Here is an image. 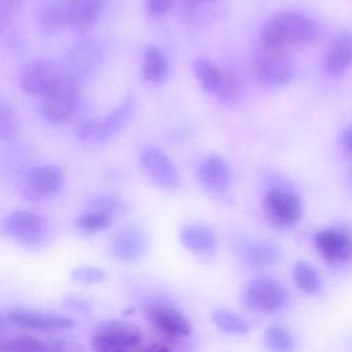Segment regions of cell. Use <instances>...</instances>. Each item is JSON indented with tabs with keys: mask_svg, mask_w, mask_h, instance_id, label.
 <instances>
[{
	"mask_svg": "<svg viewBox=\"0 0 352 352\" xmlns=\"http://www.w3.org/2000/svg\"><path fill=\"white\" fill-rule=\"evenodd\" d=\"M261 208L268 223L279 230L296 226L304 216L298 195L282 187L268 188L261 199Z\"/></svg>",
	"mask_w": 352,
	"mask_h": 352,
	"instance_id": "cell-4",
	"label": "cell"
},
{
	"mask_svg": "<svg viewBox=\"0 0 352 352\" xmlns=\"http://www.w3.org/2000/svg\"><path fill=\"white\" fill-rule=\"evenodd\" d=\"M18 117L14 109L1 99L0 102V138L1 140H11L18 132Z\"/></svg>",
	"mask_w": 352,
	"mask_h": 352,
	"instance_id": "cell-29",
	"label": "cell"
},
{
	"mask_svg": "<svg viewBox=\"0 0 352 352\" xmlns=\"http://www.w3.org/2000/svg\"><path fill=\"white\" fill-rule=\"evenodd\" d=\"M8 320L18 327L36 331H58L74 326V320L67 316L33 309H12L8 312Z\"/></svg>",
	"mask_w": 352,
	"mask_h": 352,
	"instance_id": "cell-13",
	"label": "cell"
},
{
	"mask_svg": "<svg viewBox=\"0 0 352 352\" xmlns=\"http://www.w3.org/2000/svg\"><path fill=\"white\" fill-rule=\"evenodd\" d=\"M180 243L192 254L209 257L217 249V236L212 228L204 224L187 223L179 230Z\"/></svg>",
	"mask_w": 352,
	"mask_h": 352,
	"instance_id": "cell-14",
	"label": "cell"
},
{
	"mask_svg": "<svg viewBox=\"0 0 352 352\" xmlns=\"http://www.w3.org/2000/svg\"><path fill=\"white\" fill-rule=\"evenodd\" d=\"M40 352H63V346L56 341L43 342V346H41Z\"/></svg>",
	"mask_w": 352,
	"mask_h": 352,
	"instance_id": "cell-37",
	"label": "cell"
},
{
	"mask_svg": "<svg viewBox=\"0 0 352 352\" xmlns=\"http://www.w3.org/2000/svg\"><path fill=\"white\" fill-rule=\"evenodd\" d=\"M139 162L146 176L161 190L175 191L180 184V175L166 153L157 146H144Z\"/></svg>",
	"mask_w": 352,
	"mask_h": 352,
	"instance_id": "cell-7",
	"label": "cell"
},
{
	"mask_svg": "<svg viewBox=\"0 0 352 352\" xmlns=\"http://www.w3.org/2000/svg\"><path fill=\"white\" fill-rule=\"evenodd\" d=\"M135 98L126 96L117 107L107 113L100 120H91L82 122L76 135L78 140L87 144H103L118 135L129 122L135 113Z\"/></svg>",
	"mask_w": 352,
	"mask_h": 352,
	"instance_id": "cell-3",
	"label": "cell"
},
{
	"mask_svg": "<svg viewBox=\"0 0 352 352\" xmlns=\"http://www.w3.org/2000/svg\"><path fill=\"white\" fill-rule=\"evenodd\" d=\"M92 348H94V352H132V348L117 344L99 334L94 337Z\"/></svg>",
	"mask_w": 352,
	"mask_h": 352,
	"instance_id": "cell-32",
	"label": "cell"
},
{
	"mask_svg": "<svg viewBox=\"0 0 352 352\" xmlns=\"http://www.w3.org/2000/svg\"><path fill=\"white\" fill-rule=\"evenodd\" d=\"M106 0H66L67 26L74 32H88L99 19Z\"/></svg>",
	"mask_w": 352,
	"mask_h": 352,
	"instance_id": "cell-16",
	"label": "cell"
},
{
	"mask_svg": "<svg viewBox=\"0 0 352 352\" xmlns=\"http://www.w3.org/2000/svg\"><path fill=\"white\" fill-rule=\"evenodd\" d=\"M245 261L253 267H270L279 260V249L270 241H252L242 248Z\"/></svg>",
	"mask_w": 352,
	"mask_h": 352,
	"instance_id": "cell-22",
	"label": "cell"
},
{
	"mask_svg": "<svg viewBox=\"0 0 352 352\" xmlns=\"http://www.w3.org/2000/svg\"><path fill=\"white\" fill-rule=\"evenodd\" d=\"M197 176L205 190L216 194L226 191L231 180L228 164L224 161V158L216 154L208 155L201 161L197 169Z\"/></svg>",
	"mask_w": 352,
	"mask_h": 352,
	"instance_id": "cell-15",
	"label": "cell"
},
{
	"mask_svg": "<svg viewBox=\"0 0 352 352\" xmlns=\"http://www.w3.org/2000/svg\"><path fill=\"white\" fill-rule=\"evenodd\" d=\"M175 0H144V10L153 18H161L169 12Z\"/></svg>",
	"mask_w": 352,
	"mask_h": 352,
	"instance_id": "cell-33",
	"label": "cell"
},
{
	"mask_svg": "<svg viewBox=\"0 0 352 352\" xmlns=\"http://www.w3.org/2000/svg\"><path fill=\"white\" fill-rule=\"evenodd\" d=\"M146 249V238L136 228H125L120 231L111 241L110 252L113 257L121 263L138 260Z\"/></svg>",
	"mask_w": 352,
	"mask_h": 352,
	"instance_id": "cell-18",
	"label": "cell"
},
{
	"mask_svg": "<svg viewBox=\"0 0 352 352\" xmlns=\"http://www.w3.org/2000/svg\"><path fill=\"white\" fill-rule=\"evenodd\" d=\"M96 334L103 336V337H106L117 344H121L124 346H128V348L138 346L143 340L140 329L131 323H125V322L110 323V324L102 327Z\"/></svg>",
	"mask_w": 352,
	"mask_h": 352,
	"instance_id": "cell-23",
	"label": "cell"
},
{
	"mask_svg": "<svg viewBox=\"0 0 352 352\" xmlns=\"http://www.w3.org/2000/svg\"><path fill=\"white\" fill-rule=\"evenodd\" d=\"M147 318L153 329L166 340H179L191 334L190 320L177 309L164 305H154L148 309Z\"/></svg>",
	"mask_w": 352,
	"mask_h": 352,
	"instance_id": "cell-12",
	"label": "cell"
},
{
	"mask_svg": "<svg viewBox=\"0 0 352 352\" xmlns=\"http://www.w3.org/2000/svg\"><path fill=\"white\" fill-rule=\"evenodd\" d=\"M78 87L80 74L73 67L66 66L59 82L41 98L40 111L43 117L55 124L69 120L77 106Z\"/></svg>",
	"mask_w": 352,
	"mask_h": 352,
	"instance_id": "cell-2",
	"label": "cell"
},
{
	"mask_svg": "<svg viewBox=\"0 0 352 352\" xmlns=\"http://www.w3.org/2000/svg\"><path fill=\"white\" fill-rule=\"evenodd\" d=\"M293 280L296 286L305 294H316L320 290L322 282L319 272L307 261H297L293 267Z\"/></svg>",
	"mask_w": 352,
	"mask_h": 352,
	"instance_id": "cell-26",
	"label": "cell"
},
{
	"mask_svg": "<svg viewBox=\"0 0 352 352\" xmlns=\"http://www.w3.org/2000/svg\"><path fill=\"white\" fill-rule=\"evenodd\" d=\"M241 80L238 78V76L232 72H226V80L217 98L224 103L234 102L241 95Z\"/></svg>",
	"mask_w": 352,
	"mask_h": 352,
	"instance_id": "cell-31",
	"label": "cell"
},
{
	"mask_svg": "<svg viewBox=\"0 0 352 352\" xmlns=\"http://www.w3.org/2000/svg\"><path fill=\"white\" fill-rule=\"evenodd\" d=\"M316 23L297 11H282L270 16L258 33L260 47L286 52L289 48L304 47L315 40Z\"/></svg>",
	"mask_w": 352,
	"mask_h": 352,
	"instance_id": "cell-1",
	"label": "cell"
},
{
	"mask_svg": "<svg viewBox=\"0 0 352 352\" xmlns=\"http://www.w3.org/2000/svg\"><path fill=\"white\" fill-rule=\"evenodd\" d=\"M192 73L199 87L210 95L217 96L226 80V72L208 58H197L192 62Z\"/></svg>",
	"mask_w": 352,
	"mask_h": 352,
	"instance_id": "cell-19",
	"label": "cell"
},
{
	"mask_svg": "<svg viewBox=\"0 0 352 352\" xmlns=\"http://www.w3.org/2000/svg\"><path fill=\"white\" fill-rule=\"evenodd\" d=\"M352 66V33L338 34L329 45L323 69L329 76H338Z\"/></svg>",
	"mask_w": 352,
	"mask_h": 352,
	"instance_id": "cell-17",
	"label": "cell"
},
{
	"mask_svg": "<svg viewBox=\"0 0 352 352\" xmlns=\"http://www.w3.org/2000/svg\"><path fill=\"white\" fill-rule=\"evenodd\" d=\"M254 73L263 87L274 88L287 84L294 74V67L286 52L261 48L254 58Z\"/></svg>",
	"mask_w": 352,
	"mask_h": 352,
	"instance_id": "cell-9",
	"label": "cell"
},
{
	"mask_svg": "<svg viewBox=\"0 0 352 352\" xmlns=\"http://www.w3.org/2000/svg\"><path fill=\"white\" fill-rule=\"evenodd\" d=\"M287 289L275 279L258 278L246 285L242 293L245 307L254 312H274L287 301Z\"/></svg>",
	"mask_w": 352,
	"mask_h": 352,
	"instance_id": "cell-6",
	"label": "cell"
},
{
	"mask_svg": "<svg viewBox=\"0 0 352 352\" xmlns=\"http://www.w3.org/2000/svg\"><path fill=\"white\" fill-rule=\"evenodd\" d=\"M314 243L320 257L330 264H345L352 258V238L344 230L323 228L315 234Z\"/></svg>",
	"mask_w": 352,
	"mask_h": 352,
	"instance_id": "cell-11",
	"label": "cell"
},
{
	"mask_svg": "<svg viewBox=\"0 0 352 352\" xmlns=\"http://www.w3.org/2000/svg\"><path fill=\"white\" fill-rule=\"evenodd\" d=\"M88 208H96L116 214V212L118 210V201L110 195H98L89 201Z\"/></svg>",
	"mask_w": 352,
	"mask_h": 352,
	"instance_id": "cell-34",
	"label": "cell"
},
{
	"mask_svg": "<svg viewBox=\"0 0 352 352\" xmlns=\"http://www.w3.org/2000/svg\"><path fill=\"white\" fill-rule=\"evenodd\" d=\"M140 352H172L166 345L162 344H148L140 349Z\"/></svg>",
	"mask_w": 352,
	"mask_h": 352,
	"instance_id": "cell-38",
	"label": "cell"
},
{
	"mask_svg": "<svg viewBox=\"0 0 352 352\" xmlns=\"http://www.w3.org/2000/svg\"><path fill=\"white\" fill-rule=\"evenodd\" d=\"M66 66L47 59H36L22 67L18 84L28 96L43 98L63 77Z\"/></svg>",
	"mask_w": 352,
	"mask_h": 352,
	"instance_id": "cell-5",
	"label": "cell"
},
{
	"mask_svg": "<svg viewBox=\"0 0 352 352\" xmlns=\"http://www.w3.org/2000/svg\"><path fill=\"white\" fill-rule=\"evenodd\" d=\"M4 232L16 242L34 246L45 236V219L30 209H16L3 221Z\"/></svg>",
	"mask_w": 352,
	"mask_h": 352,
	"instance_id": "cell-10",
	"label": "cell"
},
{
	"mask_svg": "<svg viewBox=\"0 0 352 352\" xmlns=\"http://www.w3.org/2000/svg\"><path fill=\"white\" fill-rule=\"evenodd\" d=\"M113 219L114 214L110 212L96 208H88V210H85L76 219V226L85 232L94 234L109 228L113 223Z\"/></svg>",
	"mask_w": 352,
	"mask_h": 352,
	"instance_id": "cell-27",
	"label": "cell"
},
{
	"mask_svg": "<svg viewBox=\"0 0 352 352\" xmlns=\"http://www.w3.org/2000/svg\"><path fill=\"white\" fill-rule=\"evenodd\" d=\"M192 3H198V4H202V3H209L212 0H191Z\"/></svg>",
	"mask_w": 352,
	"mask_h": 352,
	"instance_id": "cell-39",
	"label": "cell"
},
{
	"mask_svg": "<svg viewBox=\"0 0 352 352\" xmlns=\"http://www.w3.org/2000/svg\"><path fill=\"white\" fill-rule=\"evenodd\" d=\"M340 146L348 157H352V126H348L342 131L340 136Z\"/></svg>",
	"mask_w": 352,
	"mask_h": 352,
	"instance_id": "cell-36",
	"label": "cell"
},
{
	"mask_svg": "<svg viewBox=\"0 0 352 352\" xmlns=\"http://www.w3.org/2000/svg\"><path fill=\"white\" fill-rule=\"evenodd\" d=\"M169 63L164 52L155 45H147L143 51L140 74L148 84H161L166 80Z\"/></svg>",
	"mask_w": 352,
	"mask_h": 352,
	"instance_id": "cell-20",
	"label": "cell"
},
{
	"mask_svg": "<svg viewBox=\"0 0 352 352\" xmlns=\"http://www.w3.org/2000/svg\"><path fill=\"white\" fill-rule=\"evenodd\" d=\"M265 348L270 352H294L296 338L292 331L282 324H271L264 334Z\"/></svg>",
	"mask_w": 352,
	"mask_h": 352,
	"instance_id": "cell-25",
	"label": "cell"
},
{
	"mask_svg": "<svg viewBox=\"0 0 352 352\" xmlns=\"http://www.w3.org/2000/svg\"><path fill=\"white\" fill-rule=\"evenodd\" d=\"M43 341L30 334H16L1 341L0 352H40Z\"/></svg>",
	"mask_w": 352,
	"mask_h": 352,
	"instance_id": "cell-28",
	"label": "cell"
},
{
	"mask_svg": "<svg viewBox=\"0 0 352 352\" xmlns=\"http://www.w3.org/2000/svg\"><path fill=\"white\" fill-rule=\"evenodd\" d=\"M23 0H0V25L4 29Z\"/></svg>",
	"mask_w": 352,
	"mask_h": 352,
	"instance_id": "cell-35",
	"label": "cell"
},
{
	"mask_svg": "<svg viewBox=\"0 0 352 352\" xmlns=\"http://www.w3.org/2000/svg\"><path fill=\"white\" fill-rule=\"evenodd\" d=\"M37 25L44 36L58 34L67 25L66 1H52L43 6L37 14Z\"/></svg>",
	"mask_w": 352,
	"mask_h": 352,
	"instance_id": "cell-21",
	"label": "cell"
},
{
	"mask_svg": "<svg viewBox=\"0 0 352 352\" xmlns=\"http://www.w3.org/2000/svg\"><path fill=\"white\" fill-rule=\"evenodd\" d=\"M63 172L52 164L32 168L23 177L22 195L28 201H43L54 197L63 187Z\"/></svg>",
	"mask_w": 352,
	"mask_h": 352,
	"instance_id": "cell-8",
	"label": "cell"
},
{
	"mask_svg": "<svg viewBox=\"0 0 352 352\" xmlns=\"http://www.w3.org/2000/svg\"><path fill=\"white\" fill-rule=\"evenodd\" d=\"M106 274L94 265H81L77 267L76 270H73L72 272V279L78 282V283H84V285H92V283H98L102 282L104 279Z\"/></svg>",
	"mask_w": 352,
	"mask_h": 352,
	"instance_id": "cell-30",
	"label": "cell"
},
{
	"mask_svg": "<svg viewBox=\"0 0 352 352\" xmlns=\"http://www.w3.org/2000/svg\"><path fill=\"white\" fill-rule=\"evenodd\" d=\"M212 320L221 331L231 336H245L250 331V324L245 318L226 308L214 309L212 314Z\"/></svg>",
	"mask_w": 352,
	"mask_h": 352,
	"instance_id": "cell-24",
	"label": "cell"
}]
</instances>
